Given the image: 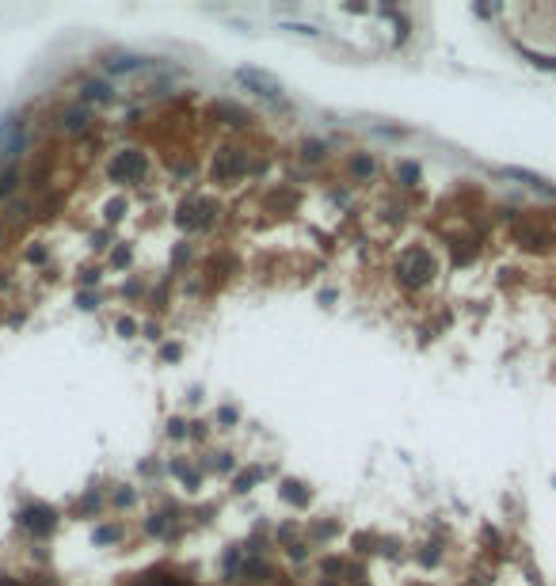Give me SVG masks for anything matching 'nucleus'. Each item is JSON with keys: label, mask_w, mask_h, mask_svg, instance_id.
Segmentation results:
<instances>
[{"label": "nucleus", "mask_w": 556, "mask_h": 586, "mask_svg": "<svg viewBox=\"0 0 556 586\" xmlns=\"http://www.w3.org/2000/svg\"><path fill=\"white\" fill-rule=\"evenodd\" d=\"M81 99H84V103H92V99H99V103H107V99H110V88H107V84H84Z\"/></svg>", "instance_id": "6"}, {"label": "nucleus", "mask_w": 556, "mask_h": 586, "mask_svg": "<svg viewBox=\"0 0 556 586\" xmlns=\"http://www.w3.org/2000/svg\"><path fill=\"white\" fill-rule=\"evenodd\" d=\"M24 522L35 529V533H46V529H53V511H46V506H38V511H27Z\"/></svg>", "instance_id": "5"}, {"label": "nucleus", "mask_w": 556, "mask_h": 586, "mask_svg": "<svg viewBox=\"0 0 556 586\" xmlns=\"http://www.w3.org/2000/svg\"><path fill=\"white\" fill-rule=\"evenodd\" d=\"M110 172H115V183H138L141 175L149 172V157H145V152H138V149H130V152L122 149L115 157V168H110Z\"/></svg>", "instance_id": "1"}, {"label": "nucleus", "mask_w": 556, "mask_h": 586, "mask_svg": "<svg viewBox=\"0 0 556 586\" xmlns=\"http://www.w3.org/2000/svg\"><path fill=\"white\" fill-rule=\"evenodd\" d=\"M244 168H248V157H244L240 149H225L221 157L214 160V175L221 183H229V179H240Z\"/></svg>", "instance_id": "3"}, {"label": "nucleus", "mask_w": 556, "mask_h": 586, "mask_svg": "<svg viewBox=\"0 0 556 586\" xmlns=\"http://www.w3.org/2000/svg\"><path fill=\"white\" fill-rule=\"evenodd\" d=\"M107 73H141L149 69V58H133V53H115V58L103 61Z\"/></svg>", "instance_id": "4"}, {"label": "nucleus", "mask_w": 556, "mask_h": 586, "mask_svg": "<svg viewBox=\"0 0 556 586\" xmlns=\"http://www.w3.org/2000/svg\"><path fill=\"white\" fill-rule=\"evenodd\" d=\"M237 80L248 88L252 95H259V99H282V84H278L271 73H263V69H240Z\"/></svg>", "instance_id": "2"}]
</instances>
